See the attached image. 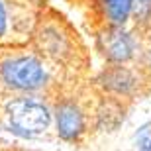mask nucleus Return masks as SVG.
Here are the masks:
<instances>
[{"mask_svg":"<svg viewBox=\"0 0 151 151\" xmlns=\"http://www.w3.org/2000/svg\"><path fill=\"white\" fill-rule=\"evenodd\" d=\"M6 114L12 128L24 135H39L49 128L51 114L49 110L32 98H18L8 102Z\"/></svg>","mask_w":151,"mask_h":151,"instance_id":"f257e3e1","label":"nucleus"},{"mask_svg":"<svg viewBox=\"0 0 151 151\" xmlns=\"http://www.w3.org/2000/svg\"><path fill=\"white\" fill-rule=\"evenodd\" d=\"M2 77L10 86L22 90H35L43 86L45 71L34 57H14L2 63Z\"/></svg>","mask_w":151,"mask_h":151,"instance_id":"f03ea898","label":"nucleus"},{"mask_svg":"<svg viewBox=\"0 0 151 151\" xmlns=\"http://www.w3.org/2000/svg\"><path fill=\"white\" fill-rule=\"evenodd\" d=\"M102 51L112 61H126L134 53V39L120 28H112L100 35Z\"/></svg>","mask_w":151,"mask_h":151,"instance_id":"7ed1b4c3","label":"nucleus"},{"mask_svg":"<svg viewBox=\"0 0 151 151\" xmlns=\"http://www.w3.org/2000/svg\"><path fill=\"white\" fill-rule=\"evenodd\" d=\"M84 128L83 114L73 104H61L57 106V132L63 139H75L81 135Z\"/></svg>","mask_w":151,"mask_h":151,"instance_id":"20e7f679","label":"nucleus"},{"mask_svg":"<svg viewBox=\"0 0 151 151\" xmlns=\"http://www.w3.org/2000/svg\"><path fill=\"white\" fill-rule=\"evenodd\" d=\"M108 88L118 90V92H126L134 86V78L132 75L126 71V69H114L110 73H106V83H104Z\"/></svg>","mask_w":151,"mask_h":151,"instance_id":"39448f33","label":"nucleus"},{"mask_svg":"<svg viewBox=\"0 0 151 151\" xmlns=\"http://www.w3.org/2000/svg\"><path fill=\"white\" fill-rule=\"evenodd\" d=\"M106 12L114 24H124L132 12V0H104Z\"/></svg>","mask_w":151,"mask_h":151,"instance_id":"423d86ee","label":"nucleus"},{"mask_svg":"<svg viewBox=\"0 0 151 151\" xmlns=\"http://www.w3.org/2000/svg\"><path fill=\"white\" fill-rule=\"evenodd\" d=\"M132 10L135 16H145L151 12V0H132Z\"/></svg>","mask_w":151,"mask_h":151,"instance_id":"0eeeda50","label":"nucleus"},{"mask_svg":"<svg viewBox=\"0 0 151 151\" xmlns=\"http://www.w3.org/2000/svg\"><path fill=\"white\" fill-rule=\"evenodd\" d=\"M139 149L141 151H151V135L141 134V137H139Z\"/></svg>","mask_w":151,"mask_h":151,"instance_id":"6e6552de","label":"nucleus"},{"mask_svg":"<svg viewBox=\"0 0 151 151\" xmlns=\"http://www.w3.org/2000/svg\"><path fill=\"white\" fill-rule=\"evenodd\" d=\"M6 32V12H4V6L0 4V35Z\"/></svg>","mask_w":151,"mask_h":151,"instance_id":"1a4fd4ad","label":"nucleus"}]
</instances>
